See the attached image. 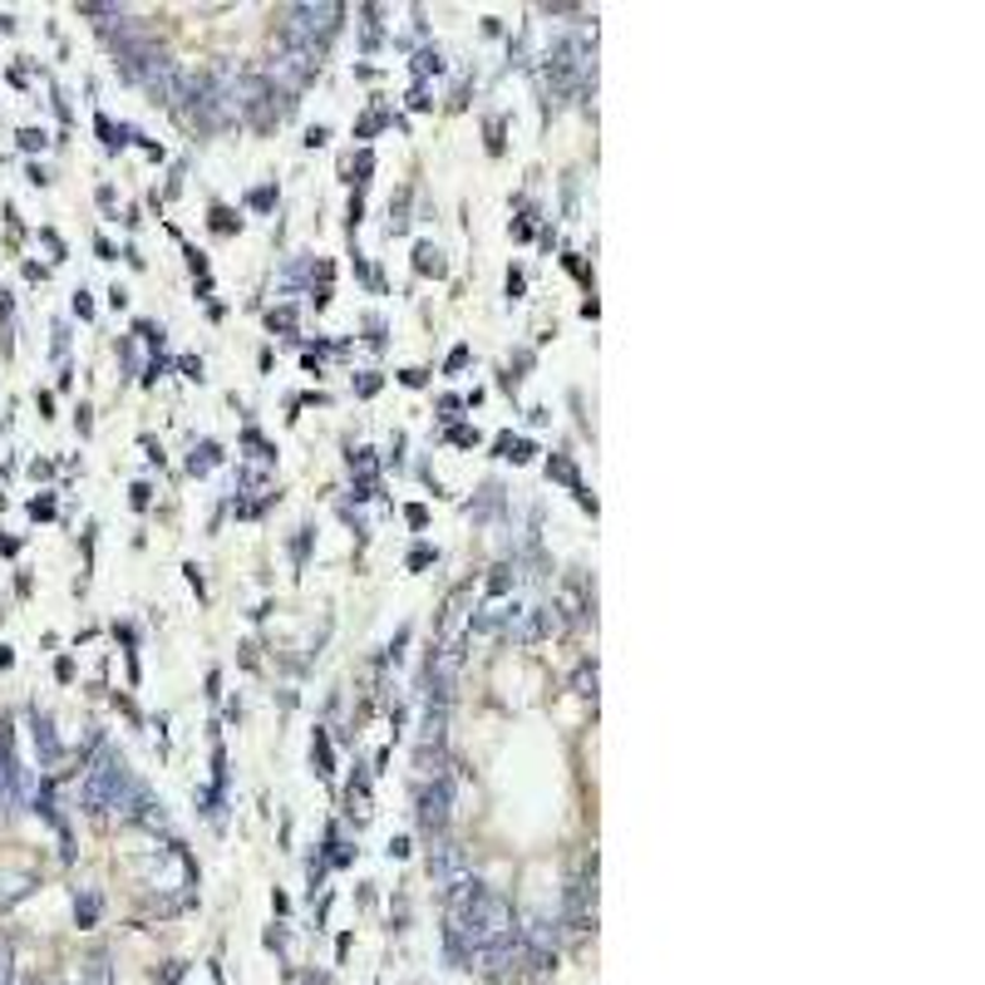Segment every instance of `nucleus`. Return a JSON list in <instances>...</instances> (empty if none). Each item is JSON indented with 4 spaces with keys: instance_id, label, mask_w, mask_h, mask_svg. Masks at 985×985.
I'll use <instances>...</instances> for the list:
<instances>
[{
    "instance_id": "obj_4",
    "label": "nucleus",
    "mask_w": 985,
    "mask_h": 985,
    "mask_svg": "<svg viewBox=\"0 0 985 985\" xmlns=\"http://www.w3.org/2000/svg\"><path fill=\"white\" fill-rule=\"evenodd\" d=\"M557 631V606H513V616H508V636L513 641H543Z\"/></svg>"
},
{
    "instance_id": "obj_8",
    "label": "nucleus",
    "mask_w": 985,
    "mask_h": 985,
    "mask_svg": "<svg viewBox=\"0 0 985 985\" xmlns=\"http://www.w3.org/2000/svg\"><path fill=\"white\" fill-rule=\"evenodd\" d=\"M35 887V877L31 873H0V907H11V902H21L25 892Z\"/></svg>"
},
{
    "instance_id": "obj_15",
    "label": "nucleus",
    "mask_w": 985,
    "mask_h": 985,
    "mask_svg": "<svg viewBox=\"0 0 985 985\" xmlns=\"http://www.w3.org/2000/svg\"><path fill=\"white\" fill-rule=\"evenodd\" d=\"M0 985H15V946L0 936Z\"/></svg>"
},
{
    "instance_id": "obj_14",
    "label": "nucleus",
    "mask_w": 985,
    "mask_h": 985,
    "mask_svg": "<svg viewBox=\"0 0 985 985\" xmlns=\"http://www.w3.org/2000/svg\"><path fill=\"white\" fill-rule=\"evenodd\" d=\"M572 685H576V695H586V700H596V666L586 660V666H576V676H572Z\"/></svg>"
},
{
    "instance_id": "obj_18",
    "label": "nucleus",
    "mask_w": 985,
    "mask_h": 985,
    "mask_svg": "<svg viewBox=\"0 0 985 985\" xmlns=\"http://www.w3.org/2000/svg\"><path fill=\"white\" fill-rule=\"evenodd\" d=\"M414 70H419V74H429V70H434V74H439V70H443L439 50H424V54H419V60H414Z\"/></svg>"
},
{
    "instance_id": "obj_16",
    "label": "nucleus",
    "mask_w": 985,
    "mask_h": 985,
    "mask_svg": "<svg viewBox=\"0 0 985 985\" xmlns=\"http://www.w3.org/2000/svg\"><path fill=\"white\" fill-rule=\"evenodd\" d=\"M212 463H217V443H203V449H197L193 459H187V469H193V473H207Z\"/></svg>"
},
{
    "instance_id": "obj_6",
    "label": "nucleus",
    "mask_w": 985,
    "mask_h": 985,
    "mask_svg": "<svg viewBox=\"0 0 985 985\" xmlns=\"http://www.w3.org/2000/svg\"><path fill=\"white\" fill-rule=\"evenodd\" d=\"M0 789L11 793V799H25V769H21V759H15L11 719H0Z\"/></svg>"
},
{
    "instance_id": "obj_29",
    "label": "nucleus",
    "mask_w": 985,
    "mask_h": 985,
    "mask_svg": "<svg viewBox=\"0 0 985 985\" xmlns=\"http://www.w3.org/2000/svg\"><path fill=\"white\" fill-rule=\"evenodd\" d=\"M74 311H80V320H89V316H94V301L80 291V296H74Z\"/></svg>"
},
{
    "instance_id": "obj_17",
    "label": "nucleus",
    "mask_w": 985,
    "mask_h": 985,
    "mask_svg": "<svg viewBox=\"0 0 985 985\" xmlns=\"http://www.w3.org/2000/svg\"><path fill=\"white\" fill-rule=\"evenodd\" d=\"M345 803H350V813H360V818H365V813H369V793H365V783H350Z\"/></svg>"
},
{
    "instance_id": "obj_3",
    "label": "nucleus",
    "mask_w": 985,
    "mask_h": 985,
    "mask_svg": "<svg viewBox=\"0 0 985 985\" xmlns=\"http://www.w3.org/2000/svg\"><path fill=\"white\" fill-rule=\"evenodd\" d=\"M449 813H453V783L439 774L434 783H424V789H419V828L424 832H443V828H449Z\"/></svg>"
},
{
    "instance_id": "obj_28",
    "label": "nucleus",
    "mask_w": 985,
    "mask_h": 985,
    "mask_svg": "<svg viewBox=\"0 0 985 985\" xmlns=\"http://www.w3.org/2000/svg\"><path fill=\"white\" fill-rule=\"evenodd\" d=\"M355 390H360V394H375V390H380V375H360Z\"/></svg>"
},
{
    "instance_id": "obj_5",
    "label": "nucleus",
    "mask_w": 985,
    "mask_h": 985,
    "mask_svg": "<svg viewBox=\"0 0 985 985\" xmlns=\"http://www.w3.org/2000/svg\"><path fill=\"white\" fill-rule=\"evenodd\" d=\"M463 867H469V858H463V848H459L453 838H439V842L429 848V877H434L439 887H453V883H459Z\"/></svg>"
},
{
    "instance_id": "obj_23",
    "label": "nucleus",
    "mask_w": 985,
    "mask_h": 985,
    "mask_svg": "<svg viewBox=\"0 0 985 985\" xmlns=\"http://www.w3.org/2000/svg\"><path fill=\"white\" fill-rule=\"evenodd\" d=\"M21 148H45V129H25V134H21Z\"/></svg>"
},
{
    "instance_id": "obj_9",
    "label": "nucleus",
    "mask_w": 985,
    "mask_h": 985,
    "mask_svg": "<svg viewBox=\"0 0 985 985\" xmlns=\"http://www.w3.org/2000/svg\"><path fill=\"white\" fill-rule=\"evenodd\" d=\"M84 985H113V961H109V951H94L89 961H84Z\"/></svg>"
},
{
    "instance_id": "obj_20",
    "label": "nucleus",
    "mask_w": 985,
    "mask_h": 985,
    "mask_svg": "<svg viewBox=\"0 0 985 985\" xmlns=\"http://www.w3.org/2000/svg\"><path fill=\"white\" fill-rule=\"evenodd\" d=\"M350 469H360V473H375V453H369V449L350 453Z\"/></svg>"
},
{
    "instance_id": "obj_31",
    "label": "nucleus",
    "mask_w": 985,
    "mask_h": 985,
    "mask_svg": "<svg viewBox=\"0 0 985 985\" xmlns=\"http://www.w3.org/2000/svg\"><path fill=\"white\" fill-rule=\"evenodd\" d=\"M463 365H469V345H459V350L449 355V369H463Z\"/></svg>"
},
{
    "instance_id": "obj_1",
    "label": "nucleus",
    "mask_w": 985,
    "mask_h": 985,
    "mask_svg": "<svg viewBox=\"0 0 985 985\" xmlns=\"http://www.w3.org/2000/svg\"><path fill=\"white\" fill-rule=\"evenodd\" d=\"M123 789H129V764H123L113 750L99 754V759L89 764V774H84V789H80L84 813H109V808H119Z\"/></svg>"
},
{
    "instance_id": "obj_12",
    "label": "nucleus",
    "mask_w": 985,
    "mask_h": 985,
    "mask_svg": "<svg viewBox=\"0 0 985 985\" xmlns=\"http://www.w3.org/2000/svg\"><path fill=\"white\" fill-rule=\"evenodd\" d=\"M508 586H518V567H492V576H488V596H508Z\"/></svg>"
},
{
    "instance_id": "obj_30",
    "label": "nucleus",
    "mask_w": 985,
    "mask_h": 985,
    "mask_svg": "<svg viewBox=\"0 0 985 985\" xmlns=\"http://www.w3.org/2000/svg\"><path fill=\"white\" fill-rule=\"evenodd\" d=\"M400 380H404V385H414V390H419V385H424V380H429V375H424V369H404Z\"/></svg>"
},
{
    "instance_id": "obj_24",
    "label": "nucleus",
    "mask_w": 985,
    "mask_h": 985,
    "mask_svg": "<svg viewBox=\"0 0 985 985\" xmlns=\"http://www.w3.org/2000/svg\"><path fill=\"white\" fill-rule=\"evenodd\" d=\"M277 203V187H257V193H252V207H271Z\"/></svg>"
},
{
    "instance_id": "obj_19",
    "label": "nucleus",
    "mask_w": 985,
    "mask_h": 985,
    "mask_svg": "<svg viewBox=\"0 0 985 985\" xmlns=\"http://www.w3.org/2000/svg\"><path fill=\"white\" fill-rule=\"evenodd\" d=\"M449 439L459 443V449H473V443H478V429H463L459 424V429H449Z\"/></svg>"
},
{
    "instance_id": "obj_27",
    "label": "nucleus",
    "mask_w": 985,
    "mask_h": 985,
    "mask_svg": "<svg viewBox=\"0 0 985 985\" xmlns=\"http://www.w3.org/2000/svg\"><path fill=\"white\" fill-rule=\"evenodd\" d=\"M178 369H183L187 380H203V365H197V360H178Z\"/></svg>"
},
{
    "instance_id": "obj_7",
    "label": "nucleus",
    "mask_w": 985,
    "mask_h": 985,
    "mask_svg": "<svg viewBox=\"0 0 985 985\" xmlns=\"http://www.w3.org/2000/svg\"><path fill=\"white\" fill-rule=\"evenodd\" d=\"M35 750H40L45 764H54V759L64 754V750H60V734H54V725H50L45 715H35Z\"/></svg>"
},
{
    "instance_id": "obj_2",
    "label": "nucleus",
    "mask_w": 985,
    "mask_h": 985,
    "mask_svg": "<svg viewBox=\"0 0 985 985\" xmlns=\"http://www.w3.org/2000/svg\"><path fill=\"white\" fill-rule=\"evenodd\" d=\"M340 15L345 5H291L287 11V45H301V50H316L340 31Z\"/></svg>"
},
{
    "instance_id": "obj_26",
    "label": "nucleus",
    "mask_w": 985,
    "mask_h": 985,
    "mask_svg": "<svg viewBox=\"0 0 985 985\" xmlns=\"http://www.w3.org/2000/svg\"><path fill=\"white\" fill-rule=\"evenodd\" d=\"M380 123H385V113H369V119L360 123V138H369V134H375V129H380Z\"/></svg>"
},
{
    "instance_id": "obj_11",
    "label": "nucleus",
    "mask_w": 985,
    "mask_h": 985,
    "mask_svg": "<svg viewBox=\"0 0 985 985\" xmlns=\"http://www.w3.org/2000/svg\"><path fill=\"white\" fill-rule=\"evenodd\" d=\"M414 267H419L424 277H443V271H449V267H443V257H439V246H429V242L414 246Z\"/></svg>"
},
{
    "instance_id": "obj_21",
    "label": "nucleus",
    "mask_w": 985,
    "mask_h": 985,
    "mask_svg": "<svg viewBox=\"0 0 985 985\" xmlns=\"http://www.w3.org/2000/svg\"><path fill=\"white\" fill-rule=\"evenodd\" d=\"M267 326H271V330H291V326H296V316H291V311H271Z\"/></svg>"
},
{
    "instance_id": "obj_13",
    "label": "nucleus",
    "mask_w": 985,
    "mask_h": 985,
    "mask_svg": "<svg viewBox=\"0 0 985 985\" xmlns=\"http://www.w3.org/2000/svg\"><path fill=\"white\" fill-rule=\"evenodd\" d=\"M74 916H80V926H94V922H99V892H84L80 902H74Z\"/></svg>"
},
{
    "instance_id": "obj_25",
    "label": "nucleus",
    "mask_w": 985,
    "mask_h": 985,
    "mask_svg": "<svg viewBox=\"0 0 985 985\" xmlns=\"http://www.w3.org/2000/svg\"><path fill=\"white\" fill-rule=\"evenodd\" d=\"M212 227H217V232H232V212H227V207H217V212H212Z\"/></svg>"
},
{
    "instance_id": "obj_10",
    "label": "nucleus",
    "mask_w": 985,
    "mask_h": 985,
    "mask_svg": "<svg viewBox=\"0 0 985 985\" xmlns=\"http://www.w3.org/2000/svg\"><path fill=\"white\" fill-rule=\"evenodd\" d=\"M311 764H316L320 779H330V774H336V759H330V739H326V729H316V739H311Z\"/></svg>"
},
{
    "instance_id": "obj_22",
    "label": "nucleus",
    "mask_w": 985,
    "mask_h": 985,
    "mask_svg": "<svg viewBox=\"0 0 985 985\" xmlns=\"http://www.w3.org/2000/svg\"><path fill=\"white\" fill-rule=\"evenodd\" d=\"M138 336H144L148 345H163V330H158L154 320H138Z\"/></svg>"
}]
</instances>
